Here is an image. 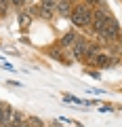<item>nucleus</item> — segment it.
I'll use <instances>...</instances> for the list:
<instances>
[{"label":"nucleus","instance_id":"obj_7","mask_svg":"<svg viewBox=\"0 0 122 127\" xmlns=\"http://www.w3.org/2000/svg\"><path fill=\"white\" fill-rule=\"evenodd\" d=\"M72 9H74V4L70 0H59V4L55 6V13L61 15V17H70L72 15Z\"/></svg>","mask_w":122,"mask_h":127},{"label":"nucleus","instance_id":"obj_2","mask_svg":"<svg viewBox=\"0 0 122 127\" xmlns=\"http://www.w3.org/2000/svg\"><path fill=\"white\" fill-rule=\"evenodd\" d=\"M97 36H99L101 40H105V42H118L120 40V26H118V21L114 17H107L105 26L101 28V32Z\"/></svg>","mask_w":122,"mask_h":127},{"label":"nucleus","instance_id":"obj_12","mask_svg":"<svg viewBox=\"0 0 122 127\" xmlns=\"http://www.w3.org/2000/svg\"><path fill=\"white\" fill-rule=\"evenodd\" d=\"M61 51H63V49H61V47H57V49H51L49 55H51V57H55L57 62H61V64H68V59L63 57V53H61Z\"/></svg>","mask_w":122,"mask_h":127},{"label":"nucleus","instance_id":"obj_14","mask_svg":"<svg viewBox=\"0 0 122 127\" xmlns=\"http://www.w3.org/2000/svg\"><path fill=\"white\" fill-rule=\"evenodd\" d=\"M42 6H49V9H55V6L59 4V0H40Z\"/></svg>","mask_w":122,"mask_h":127},{"label":"nucleus","instance_id":"obj_10","mask_svg":"<svg viewBox=\"0 0 122 127\" xmlns=\"http://www.w3.org/2000/svg\"><path fill=\"white\" fill-rule=\"evenodd\" d=\"M23 125H25V114L19 110H13V119H11L9 127H23Z\"/></svg>","mask_w":122,"mask_h":127},{"label":"nucleus","instance_id":"obj_4","mask_svg":"<svg viewBox=\"0 0 122 127\" xmlns=\"http://www.w3.org/2000/svg\"><path fill=\"white\" fill-rule=\"evenodd\" d=\"M86 47H88V42H86L84 38H78V40L68 49V51H70V55H72V59H78V62H82V59L86 57Z\"/></svg>","mask_w":122,"mask_h":127},{"label":"nucleus","instance_id":"obj_3","mask_svg":"<svg viewBox=\"0 0 122 127\" xmlns=\"http://www.w3.org/2000/svg\"><path fill=\"white\" fill-rule=\"evenodd\" d=\"M107 17H112L109 15V9L107 6H97V9H93V21H90V30H93V34H99L101 28L105 26V21H107Z\"/></svg>","mask_w":122,"mask_h":127},{"label":"nucleus","instance_id":"obj_16","mask_svg":"<svg viewBox=\"0 0 122 127\" xmlns=\"http://www.w3.org/2000/svg\"><path fill=\"white\" fill-rule=\"evenodd\" d=\"M84 2L90 6V9H97V6H101V4H103L101 0H84Z\"/></svg>","mask_w":122,"mask_h":127},{"label":"nucleus","instance_id":"obj_8","mask_svg":"<svg viewBox=\"0 0 122 127\" xmlns=\"http://www.w3.org/2000/svg\"><path fill=\"white\" fill-rule=\"evenodd\" d=\"M78 38H80V36H78L76 32L70 30L68 34H63V36H61V40H59V47H61V49H70V47H72L74 42L78 40Z\"/></svg>","mask_w":122,"mask_h":127},{"label":"nucleus","instance_id":"obj_11","mask_svg":"<svg viewBox=\"0 0 122 127\" xmlns=\"http://www.w3.org/2000/svg\"><path fill=\"white\" fill-rule=\"evenodd\" d=\"M32 13H38L42 19H53L55 17V9H49V6H42V4L38 6V9H34Z\"/></svg>","mask_w":122,"mask_h":127},{"label":"nucleus","instance_id":"obj_20","mask_svg":"<svg viewBox=\"0 0 122 127\" xmlns=\"http://www.w3.org/2000/svg\"><path fill=\"white\" fill-rule=\"evenodd\" d=\"M70 2H72V4H78V2H82V0H70Z\"/></svg>","mask_w":122,"mask_h":127},{"label":"nucleus","instance_id":"obj_6","mask_svg":"<svg viewBox=\"0 0 122 127\" xmlns=\"http://www.w3.org/2000/svg\"><path fill=\"white\" fill-rule=\"evenodd\" d=\"M13 110L15 108H11L9 104H2L0 102V127H9L11 119H13Z\"/></svg>","mask_w":122,"mask_h":127},{"label":"nucleus","instance_id":"obj_15","mask_svg":"<svg viewBox=\"0 0 122 127\" xmlns=\"http://www.w3.org/2000/svg\"><path fill=\"white\" fill-rule=\"evenodd\" d=\"M0 66H2V68H6V70H11V72H15V66H13V64H9L6 59H2V57H0Z\"/></svg>","mask_w":122,"mask_h":127},{"label":"nucleus","instance_id":"obj_17","mask_svg":"<svg viewBox=\"0 0 122 127\" xmlns=\"http://www.w3.org/2000/svg\"><path fill=\"white\" fill-rule=\"evenodd\" d=\"M11 4L17 6V9H23V6L27 4V0H11Z\"/></svg>","mask_w":122,"mask_h":127},{"label":"nucleus","instance_id":"obj_13","mask_svg":"<svg viewBox=\"0 0 122 127\" xmlns=\"http://www.w3.org/2000/svg\"><path fill=\"white\" fill-rule=\"evenodd\" d=\"M23 127H44V125H42V121L36 119V117H25V125Z\"/></svg>","mask_w":122,"mask_h":127},{"label":"nucleus","instance_id":"obj_19","mask_svg":"<svg viewBox=\"0 0 122 127\" xmlns=\"http://www.w3.org/2000/svg\"><path fill=\"white\" fill-rule=\"evenodd\" d=\"M99 110H101V112H112V110H114V108H112V106H101V108H99Z\"/></svg>","mask_w":122,"mask_h":127},{"label":"nucleus","instance_id":"obj_9","mask_svg":"<svg viewBox=\"0 0 122 127\" xmlns=\"http://www.w3.org/2000/svg\"><path fill=\"white\" fill-rule=\"evenodd\" d=\"M32 11H21L19 13V17H17V21H19V26H21V30H27V28L32 26Z\"/></svg>","mask_w":122,"mask_h":127},{"label":"nucleus","instance_id":"obj_5","mask_svg":"<svg viewBox=\"0 0 122 127\" xmlns=\"http://www.w3.org/2000/svg\"><path fill=\"white\" fill-rule=\"evenodd\" d=\"M88 64H93V66H97V68H109V66L114 64V59L109 57L107 53H103V51H101V53H97Z\"/></svg>","mask_w":122,"mask_h":127},{"label":"nucleus","instance_id":"obj_1","mask_svg":"<svg viewBox=\"0 0 122 127\" xmlns=\"http://www.w3.org/2000/svg\"><path fill=\"white\" fill-rule=\"evenodd\" d=\"M70 21H72V26H76V28H88L90 21H93V9L86 4L84 0L78 2V4H74L72 15H70Z\"/></svg>","mask_w":122,"mask_h":127},{"label":"nucleus","instance_id":"obj_18","mask_svg":"<svg viewBox=\"0 0 122 127\" xmlns=\"http://www.w3.org/2000/svg\"><path fill=\"white\" fill-rule=\"evenodd\" d=\"M86 91H88V93H103L101 89H93V87H86Z\"/></svg>","mask_w":122,"mask_h":127}]
</instances>
